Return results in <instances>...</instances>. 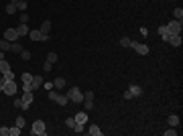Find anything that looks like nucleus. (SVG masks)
I'll list each match as a JSON object with an SVG mask.
<instances>
[{
  "label": "nucleus",
  "instance_id": "1",
  "mask_svg": "<svg viewBox=\"0 0 183 136\" xmlns=\"http://www.w3.org/2000/svg\"><path fill=\"white\" fill-rule=\"evenodd\" d=\"M165 29H167V33L173 37V35H181V29H183V24H181V20H171L169 24H165Z\"/></svg>",
  "mask_w": 183,
  "mask_h": 136
},
{
  "label": "nucleus",
  "instance_id": "2",
  "mask_svg": "<svg viewBox=\"0 0 183 136\" xmlns=\"http://www.w3.org/2000/svg\"><path fill=\"white\" fill-rule=\"evenodd\" d=\"M67 100H69V102H75V104H82V102H83L82 89H79V88H71V89L67 92Z\"/></svg>",
  "mask_w": 183,
  "mask_h": 136
},
{
  "label": "nucleus",
  "instance_id": "3",
  "mask_svg": "<svg viewBox=\"0 0 183 136\" xmlns=\"http://www.w3.org/2000/svg\"><path fill=\"white\" fill-rule=\"evenodd\" d=\"M31 134H37V136H47V128H45V122H43V120L33 122V130H31Z\"/></svg>",
  "mask_w": 183,
  "mask_h": 136
},
{
  "label": "nucleus",
  "instance_id": "4",
  "mask_svg": "<svg viewBox=\"0 0 183 136\" xmlns=\"http://www.w3.org/2000/svg\"><path fill=\"white\" fill-rule=\"evenodd\" d=\"M130 47L134 49L138 55H149V47H147L145 43H136V41H132V43H130Z\"/></svg>",
  "mask_w": 183,
  "mask_h": 136
},
{
  "label": "nucleus",
  "instance_id": "5",
  "mask_svg": "<svg viewBox=\"0 0 183 136\" xmlns=\"http://www.w3.org/2000/svg\"><path fill=\"white\" fill-rule=\"evenodd\" d=\"M2 93H6V96H16V83L15 81H4Z\"/></svg>",
  "mask_w": 183,
  "mask_h": 136
},
{
  "label": "nucleus",
  "instance_id": "6",
  "mask_svg": "<svg viewBox=\"0 0 183 136\" xmlns=\"http://www.w3.org/2000/svg\"><path fill=\"white\" fill-rule=\"evenodd\" d=\"M16 39H19V33H16V29H6V31H4V41H8V43H15Z\"/></svg>",
  "mask_w": 183,
  "mask_h": 136
},
{
  "label": "nucleus",
  "instance_id": "7",
  "mask_svg": "<svg viewBox=\"0 0 183 136\" xmlns=\"http://www.w3.org/2000/svg\"><path fill=\"white\" fill-rule=\"evenodd\" d=\"M29 37H31V41H49V35H43L41 31H31Z\"/></svg>",
  "mask_w": 183,
  "mask_h": 136
},
{
  "label": "nucleus",
  "instance_id": "8",
  "mask_svg": "<svg viewBox=\"0 0 183 136\" xmlns=\"http://www.w3.org/2000/svg\"><path fill=\"white\" fill-rule=\"evenodd\" d=\"M20 100H23V104H24L23 110H27V108L31 106V102H33V92H23V97H20Z\"/></svg>",
  "mask_w": 183,
  "mask_h": 136
},
{
  "label": "nucleus",
  "instance_id": "9",
  "mask_svg": "<svg viewBox=\"0 0 183 136\" xmlns=\"http://www.w3.org/2000/svg\"><path fill=\"white\" fill-rule=\"evenodd\" d=\"M43 81H45V79L41 77V75H33V81H31V85H33V92H35V89H39V88H43Z\"/></svg>",
  "mask_w": 183,
  "mask_h": 136
},
{
  "label": "nucleus",
  "instance_id": "10",
  "mask_svg": "<svg viewBox=\"0 0 183 136\" xmlns=\"http://www.w3.org/2000/svg\"><path fill=\"white\" fill-rule=\"evenodd\" d=\"M16 33H19V37H24V35H29V33H31L29 24H23V23H20L19 27H16Z\"/></svg>",
  "mask_w": 183,
  "mask_h": 136
},
{
  "label": "nucleus",
  "instance_id": "11",
  "mask_svg": "<svg viewBox=\"0 0 183 136\" xmlns=\"http://www.w3.org/2000/svg\"><path fill=\"white\" fill-rule=\"evenodd\" d=\"M128 92L132 93V97H138L140 93H143V88H140V85H134V83H132V85L128 88Z\"/></svg>",
  "mask_w": 183,
  "mask_h": 136
},
{
  "label": "nucleus",
  "instance_id": "12",
  "mask_svg": "<svg viewBox=\"0 0 183 136\" xmlns=\"http://www.w3.org/2000/svg\"><path fill=\"white\" fill-rule=\"evenodd\" d=\"M167 43H171L173 47H181V35H173V37H169Z\"/></svg>",
  "mask_w": 183,
  "mask_h": 136
},
{
  "label": "nucleus",
  "instance_id": "13",
  "mask_svg": "<svg viewBox=\"0 0 183 136\" xmlns=\"http://www.w3.org/2000/svg\"><path fill=\"white\" fill-rule=\"evenodd\" d=\"M86 132H87V134H90V136H102V130H100V128L96 126V124H92V126L87 128Z\"/></svg>",
  "mask_w": 183,
  "mask_h": 136
},
{
  "label": "nucleus",
  "instance_id": "14",
  "mask_svg": "<svg viewBox=\"0 0 183 136\" xmlns=\"http://www.w3.org/2000/svg\"><path fill=\"white\" fill-rule=\"evenodd\" d=\"M53 102H57L59 106H65V104H67L69 100H67V96H61V93H57V96H55V100H53Z\"/></svg>",
  "mask_w": 183,
  "mask_h": 136
},
{
  "label": "nucleus",
  "instance_id": "15",
  "mask_svg": "<svg viewBox=\"0 0 183 136\" xmlns=\"http://www.w3.org/2000/svg\"><path fill=\"white\" fill-rule=\"evenodd\" d=\"M6 71H10V63L6 59H0V73H6Z\"/></svg>",
  "mask_w": 183,
  "mask_h": 136
},
{
  "label": "nucleus",
  "instance_id": "16",
  "mask_svg": "<svg viewBox=\"0 0 183 136\" xmlns=\"http://www.w3.org/2000/svg\"><path fill=\"white\" fill-rule=\"evenodd\" d=\"M167 124H169V126H179V116L171 114V116L167 118Z\"/></svg>",
  "mask_w": 183,
  "mask_h": 136
},
{
  "label": "nucleus",
  "instance_id": "17",
  "mask_svg": "<svg viewBox=\"0 0 183 136\" xmlns=\"http://www.w3.org/2000/svg\"><path fill=\"white\" fill-rule=\"evenodd\" d=\"M71 130L77 132V134H82V132H86V124H82V122H75V126H73Z\"/></svg>",
  "mask_w": 183,
  "mask_h": 136
},
{
  "label": "nucleus",
  "instance_id": "18",
  "mask_svg": "<svg viewBox=\"0 0 183 136\" xmlns=\"http://www.w3.org/2000/svg\"><path fill=\"white\" fill-rule=\"evenodd\" d=\"M73 118H75V122H82V124H86V122H87V114H83V112H77Z\"/></svg>",
  "mask_w": 183,
  "mask_h": 136
},
{
  "label": "nucleus",
  "instance_id": "19",
  "mask_svg": "<svg viewBox=\"0 0 183 136\" xmlns=\"http://www.w3.org/2000/svg\"><path fill=\"white\" fill-rule=\"evenodd\" d=\"M23 49H24V47H23L20 43H16V41L10 45V51H12V53H19V55H20V51H23Z\"/></svg>",
  "mask_w": 183,
  "mask_h": 136
},
{
  "label": "nucleus",
  "instance_id": "20",
  "mask_svg": "<svg viewBox=\"0 0 183 136\" xmlns=\"http://www.w3.org/2000/svg\"><path fill=\"white\" fill-rule=\"evenodd\" d=\"M39 31H41L43 35H49V31H51V23H49V20H45V23L41 24V29H39Z\"/></svg>",
  "mask_w": 183,
  "mask_h": 136
},
{
  "label": "nucleus",
  "instance_id": "21",
  "mask_svg": "<svg viewBox=\"0 0 183 136\" xmlns=\"http://www.w3.org/2000/svg\"><path fill=\"white\" fill-rule=\"evenodd\" d=\"M53 88H55V89H61V88H65V79H63V77H57V79L53 81Z\"/></svg>",
  "mask_w": 183,
  "mask_h": 136
},
{
  "label": "nucleus",
  "instance_id": "22",
  "mask_svg": "<svg viewBox=\"0 0 183 136\" xmlns=\"http://www.w3.org/2000/svg\"><path fill=\"white\" fill-rule=\"evenodd\" d=\"M159 35L163 37V41H169V37H171V35L167 33V29H165V24H161V27H159Z\"/></svg>",
  "mask_w": 183,
  "mask_h": 136
},
{
  "label": "nucleus",
  "instance_id": "23",
  "mask_svg": "<svg viewBox=\"0 0 183 136\" xmlns=\"http://www.w3.org/2000/svg\"><path fill=\"white\" fill-rule=\"evenodd\" d=\"M173 16H175V20H183V8L181 6H177V8L173 10Z\"/></svg>",
  "mask_w": 183,
  "mask_h": 136
},
{
  "label": "nucleus",
  "instance_id": "24",
  "mask_svg": "<svg viewBox=\"0 0 183 136\" xmlns=\"http://www.w3.org/2000/svg\"><path fill=\"white\" fill-rule=\"evenodd\" d=\"M2 81H15V73H12V71L2 73Z\"/></svg>",
  "mask_w": 183,
  "mask_h": 136
},
{
  "label": "nucleus",
  "instance_id": "25",
  "mask_svg": "<svg viewBox=\"0 0 183 136\" xmlns=\"http://www.w3.org/2000/svg\"><path fill=\"white\" fill-rule=\"evenodd\" d=\"M15 12H16V4L8 2V4H6V14H15Z\"/></svg>",
  "mask_w": 183,
  "mask_h": 136
},
{
  "label": "nucleus",
  "instance_id": "26",
  "mask_svg": "<svg viewBox=\"0 0 183 136\" xmlns=\"http://www.w3.org/2000/svg\"><path fill=\"white\" fill-rule=\"evenodd\" d=\"M10 45H12V43H8V41H4V39H0V49H2V51H10Z\"/></svg>",
  "mask_w": 183,
  "mask_h": 136
},
{
  "label": "nucleus",
  "instance_id": "27",
  "mask_svg": "<svg viewBox=\"0 0 183 136\" xmlns=\"http://www.w3.org/2000/svg\"><path fill=\"white\" fill-rule=\"evenodd\" d=\"M118 43H120V47H130V43H132V39H128V37H122V39L118 41Z\"/></svg>",
  "mask_w": 183,
  "mask_h": 136
},
{
  "label": "nucleus",
  "instance_id": "28",
  "mask_svg": "<svg viewBox=\"0 0 183 136\" xmlns=\"http://www.w3.org/2000/svg\"><path fill=\"white\" fill-rule=\"evenodd\" d=\"M8 134H10V136H19V134H20V128L15 124L12 128H8Z\"/></svg>",
  "mask_w": 183,
  "mask_h": 136
},
{
  "label": "nucleus",
  "instance_id": "29",
  "mask_svg": "<svg viewBox=\"0 0 183 136\" xmlns=\"http://www.w3.org/2000/svg\"><path fill=\"white\" fill-rule=\"evenodd\" d=\"M20 79H23V83H31V81H33V75H31V73H23Z\"/></svg>",
  "mask_w": 183,
  "mask_h": 136
},
{
  "label": "nucleus",
  "instance_id": "30",
  "mask_svg": "<svg viewBox=\"0 0 183 136\" xmlns=\"http://www.w3.org/2000/svg\"><path fill=\"white\" fill-rule=\"evenodd\" d=\"M16 8H19L20 12H24V10H27V2H24V0H16Z\"/></svg>",
  "mask_w": 183,
  "mask_h": 136
},
{
  "label": "nucleus",
  "instance_id": "31",
  "mask_svg": "<svg viewBox=\"0 0 183 136\" xmlns=\"http://www.w3.org/2000/svg\"><path fill=\"white\" fill-rule=\"evenodd\" d=\"M65 126H67V128H73V126H75V118H73V116L65 118Z\"/></svg>",
  "mask_w": 183,
  "mask_h": 136
},
{
  "label": "nucleus",
  "instance_id": "32",
  "mask_svg": "<svg viewBox=\"0 0 183 136\" xmlns=\"http://www.w3.org/2000/svg\"><path fill=\"white\" fill-rule=\"evenodd\" d=\"M55 61H57V53H49V55H47V63L53 65Z\"/></svg>",
  "mask_w": 183,
  "mask_h": 136
},
{
  "label": "nucleus",
  "instance_id": "33",
  "mask_svg": "<svg viewBox=\"0 0 183 136\" xmlns=\"http://www.w3.org/2000/svg\"><path fill=\"white\" fill-rule=\"evenodd\" d=\"M24 124H27L24 116H19V118H16V126H19V128H24Z\"/></svg>",
  "mask_w": 183,
  "mask_h": 136
},
{
  "label": "nucleus",
  "instance_id": "34",
  "mask_svg": "<svg viewBox=\"0 0 183 136\" xmlns=\"http://www.w3.org/2000/svg\"><path fill=\"white\" fill-rule=\"evenodd\" d=\"M19 20H20V23H23V24H27V23H29V14H27V12H20Z\"/></svg>",
  "mask_w": 183,
  "mask_h": 136
},
{
  "label": "nucleus",
  "instance_id": "35",
  "mask_svg": "<svg viewBox=\"0 0 183 136\" xmlns=\"http://www.w3.org/2000/svg\"><path fill=\"white\" fill-rule=\"evenodd\" d=\"M20 57H23L24 61H29V59H31V53L27 51V49H23V51H20Z\"/></svg>",
  "mask_w": 183,
  "mask_h": 136
},
{
  "label": "nucleus",
  "instance_id": "36",
  "mask_svg": "<svg viewBox=\"0 0 183 136\" xmlns=\"http://www.w3.org/2000/svg\"><path fill=\"white\" fill-rule=\"evenodd\" d=\"M15 108H20V110L24 108V104H23V100H20V97H16V100H15Z\"/></svg>",
  "mask_w": 183,
  "mask_h": 136
},
{
  "label": "nucleus",
  "instance_id": "37",
  "mask_svg": "<svg viewBox=\"0 0 183 136\" xmlns=\"http://www.w3.org/2000/svg\"><path fill=\"white\" fill-rule=\"evenodd\" d=\"M175 134H177L175 126H171V130H165V136H175Z\"/></svg>",
  "mask_w": 183,
  "mask_h": 136
},
{
  "label": "nucleus",
  "instance_id": "38",
  "mask_svg": "<svg viewBox=\"0 0 183 136\" xmlns=\"http://www.w3.org/2000/svg\"><path fill=\"white\" fill-rule=\"evenodd\" d=\"M43 88L47 89V92H49V89H53V81H43Z\"/></svg>",
  "mask_w": 183,
  "mask_h": 136
},
{
  "label": "nucleus",
  "instance_id": "39",
  "mask_svg": "<svg viewBox=\"0 0 183 136\" xmlns=\"http://www.w3.org/2000/svg\"><path fill=\"white\" fill-rule=\"evenodd\" d=\"M86 102V110H92L94 108V100H83Z\"/></svg>",
  "mask_w": 183,
  "mask_h": 136
},
{
  "label": "nucleus",
  "instance_id": "40",
  "mask_svg": "<svg viewBox=\"0 0 183 136\" xmlns=\"http://www.w3.org/2000/svg\"><path fill=\"white\" fill-rule=\"evenodd\" d=\"M23 92H33V85L31 83H23Z\"/></svg>",
  "mask_w": 183,
  "mask_h": 136
},
{
  "label": "nucleus",
  "instance_id": "41",
  "mask_svg": "<svg viewBox=\"0 0 183 136\" xmlns=\"http://www.w3.org/2000/svg\"><path fill=\"white\" fill-rule=\"evenodd\" d=\"M83 100H94V92H86L83 93Z\"/></svg>",
  "mask_w": 183,
  "mask_h": 136
},
{
  "label": "nucleus",
  "instance_id": "42",
  "mask_svg": "<svg viewBox=\"0 0 183 136\" xmlns=\"http://www.w3.org/2000/svg\"><path fill=\"white\" fill-rule=\"evenodd\" d=\"M51 69H53V65H51V63H47V61H45V65H43V71H51Z\"/></svg>",
  "mask_w": 183,
  "mask_h": 136
},
{
  "label": "nucleus",
  "instance_id": "43",
  "mask_svg": "<svg viewBox=\"0 0 183 136\" xmlns=\"http://www.w3.org/2000/svg\"><path fill=\"white\" fill-rule=\"evenodd\" d=\"M0 136H8V128H6V126L0 128Z\"/></svg>",
  "mask_w": 183,
  "mask_h": 136
},
{
  "label": "nucleus",
  "instance_id": "44",
  "mask_svg": "<svg viewBox=\"0 0 183 136\" xmlns=\"http://www.w3.org/2000/svg\"><path fill=\"white\" fill-rule=\"evenodd\" d=\"M138 33H140V35H143V37H147V35H149V31H147V27H143V29H140V31H138Z\"/></svg>",
  "mask_w": 183,
  "mask_h": 136
},
{
  "label": "nucleus",
  "instance_id": "45",
  "mask_svg": "<svg viewBox=\"0 0 183 136\" xmlns=\"http://www.w3.org/2000/svg\"><path fill=\"white\" fill-rule=\"evenodd\" d=\"M124 100H132V93H130L128 89H126V92H124Z\"/></svg>",
  "mask_w": 183,
  "mask_h": 136
},
{
  "label": "nucleus",
  "instance_id": "46",
  "mask_svg": "<svg viewBox=\"0 0 183 136\" xmlns=\"http://www.w3.org/2000/svg\"><path fill=\"white\" fill-rule=\"evenodd\" d=\"M2 88H4V81H2V79H0V93H2Z\"/></svg>",
  "mask_w": 183,
  "mask_h": 136
},
{
  "label": "nucleus",
  "instance_id": "47",
  "mask_svg": "<svg viewBox=\"0 0 183 136\" xmlns=\"http://www.w3.org/2000/svg\"><path fill=\"white\" fill-rule=\"evenodd\" d=\"M0 59H4V51L2 49H0Z\"/></svg>",
  "mask_w": 183,
  "mask_h": 136
}]
</instances>
